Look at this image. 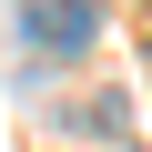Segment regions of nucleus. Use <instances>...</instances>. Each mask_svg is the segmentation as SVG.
<instances>
[{
  "mask_svg": "<svg viewBox=\"0 0 152 152\" xmlns=\"http://www.w3.org/2000/svg\"><path fill=\"white\" fill-rule=\"evenodd\" d=\"M81 122H91V142H122V122H132V102H122V91H91V102H81Z\"/></svg>",
  "mask_w": 152,
  "mask_h": 152,
  "instance_id": "obj_2",
  "label": "nucleus"
},
{
  "mask_svg": "<svg viewBox=\"0 0 152 152\" xmlns=\"http://www.w3.org/2000/svg\"><path fill=\"white\" fill-rule=\"evenodd\" d=\"M41 51H81L91 31H102V10H91V0H31V20H20Z\"/></svg>",
  "mask_w": 152,
  "mask_h": 152,
  "instance_id": "obj_1",
  "label": "nucleus"
}]
</instances>
